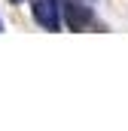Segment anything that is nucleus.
<instances>
[{
  "instance_id": "f257e3e1",
  "label": "nucleus",
  "mask_w": 128,
  "mask_h": 131,
  "mask_svg": "<svg viewBox=\"0 0 128 131\" xmlns=\"http://www.w3.org/2000/svg\"><path fill=\"white\" fill-rule=\"evenodd\" d=\"M34 9V18H37V25H43L46 31H58L61 28V6H58V0H34L31 3Z\"/></svg>"
},
{
  "instance_id": "f03ea898",
  "label": "nucleus",
  "mask_w": 128,
  "mask_h": 131,
  "mask_svg": "<svg viewBox=\"0 0 128 131\" xmlns=\"http://www.w3.org/2000/svg\"><path fill=\"white\" fill-rule=\"evenodd\" d=\"M64 12H67V25H70L73 31H82V28H89V25H92V9H89V6H82V3L67 0V3H64Z\"/></svg>"
},
{
  "instance_id": "7ed1b4c3",
  "label": "nucleus",
  "mask_w": 128,
  "mask_h": 131,
  "mask_svg": "<svg viewBox=\"0 0 128 131\" xmlns=\"http://www.w3.org/2000/svg\"><path fill=\"white\" fill-rule=\"evenodd\" d=\"M12 3H18V0H12Z\"/></svg>"
}]
</instances>
